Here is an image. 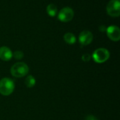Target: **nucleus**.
Segmentation results:
<instances>
[{"label": "nucleus", "instance_id": "obj_1", "mask_svg": "<svg viewBox=\"0 0 120 120\" xmlns=\"http://www.w3.org/2000/svg\"><path fill=\"white\" fill-rule=\"evenodd\" d=\"M29 72L28 66L24 62H17L11 69V74L16 78H21L26 76Z\"/></svg>", "mask_w": 120, "mask_h": 120}, {"label": "nucleus", "instance_id": "obj_2", "mask_svg": "<svg viewBox=\"0 0 120 120\" xmlns=\"http://www.w3.org/2000/svg\"><path fill=\"white\" fill-rule=\"evenodd\" d=\"M15 88L14 82L8 78H4L0 80V93L4 96L11 95Z\"/></svg>", "mask_w": 120, "mask_h": 120}, {"label": "nucleus", "instance_id": "obj_3", "mask_svg": "<svg viewBox=\"0 0 120 120\" xmlns=\"http://www.w3.org/2000/svg\"><path fill=\"white\" fill-rule=\"evenodd\" d=\"M95 62L101 64L106 62L110 57V52L105 48H98L96 50L92 55Z\"/></svg>", "mask_w": 120, "mask_h": 120}, {"label": "nucleus", "instance_id": "obj_4", "mask_svg": "<svg viewBox=\"0 0 120 120\" xmlns=\"http://www.w3.org/2000/svg\"><path fill=\"white\" fill-rule=\"evenodd\" d=\"M107 12L112 17H117L120 14V0H110L107 5Z\"/></svg>", "mask_w": 120, "mask_h": 120}, {"label": "nucleus", "instance_id": "obj_5", "mask_svg": "<svg viewBox=\"0 0 120 120\" xmlns=\"http://www.w3.org/2000/svg\"><path fill=\"white\" fill-rule=\"evenodd\" d=\"M74 16V11L70 7H64L60 10L58 18L62 22L70 21Z\"/></svg>", "mask_w": 120, "mask_h": 120}, {"label": "nucleus", "instance_id": "obj_6", "mask_svg": "<svg viewBox=\"0 0 120 120\" xmlns=\"http://www.w3.org/2000/svg\"><path fill=\"white\" fill-rule=\"evenodd\" d=\"M93 40V34L89 30H83L79 35V43L82 46L89 45Z\"/></svg>", "mask_w": 120, "mask_h": 120}, {"label": "nucleus", "instance_id": "obj_7", "mask_svg": "<svg viewBox=\"0 0 120 120\" xmlns=\"http://www.w3.org/2000/svg\"><path fill=\"white\" fill-rule=\"evenodd\" d=\"M108 37L112 41H118L120 39V30L117 25H110L106 29Z\"/></svg>", "mask_w": 120, "mask_h": 120}, {"label": "nucleus", "instance_id": "obj_8", "mask_svg": "<svg viewBox=\"0 0 120 120\" xmlns=\"http://www.w3.org/2000/svg\"><path fill=\"white\" fill-rule=\"evenodd\" d=\"M13 57V53L11 50L7 47H0V59L3 61H9Z\"/></svg>", "mask_w": 120, "mask_h": 120}, {"label": "nucleus", "instance_id": "obj_9", "mask_svg": "<svg viewBox=\"0 0 120 120\" xmlns=\"http://www.w3.org/2000/svg\"><path fill=\"white\" fill-rule=\"evenodd\" d=\"M64 40L70 45H72L76 42V37L72 33H67L64 35Z\"/></svg>", "mask_w": 120, "mask_h": 120}, {"label": "nucleus", "instance_id": "obj_10", "mask_svg": "<svg viewBox=\"0 0 120 120\" xmlns=\"http://www.w3.org/2000/svg\"><path fill=\"white\" fill-rule=\"evenodd\" d=\"M57 7L55 4H50L47 6L46 7V12L48 13V14L51 16V17H53L56 15L57 13Z\"/></svg>", "mask_w": 120, "mask_h": 120}, {"label": "nucleus", "instance_id": "obj_11", "mask_svg": "<svg viewBox=\"0 0 120 120\" xmlns=\"http://www.w3.org/2000/svg\"><path fill=\"white\" fill-rule=\"evenodd\" d=\"M36 83V80L34 78V76H32V75H29L25 81V84L26 85V86L27 88H32Z\"/></svg>", "mask_w": 120, "mask_h": 120}, {"label": "nucleus", "instance_id": "obj_12", "mask_svg": "<svg viewBox=\"0 0 120 120\" xmlns=\"http://www.w3.org/2000/svg\"><path fill=\"white\" fill-rule=\"evenodd\" d=\"M13 56L15 59H22V57L24 56V54L21 51H15V52H13Z\"/></svg>", "mask_w": 120, "mask_h": 120}, {"label": "nucleus", "instance_id": "obj_13", "mask_svg": "<svg viewBox=\"0 0 120 120\" xmlns=\"http://www.w3.org/2000/svg\"><path fill=\"white\" fill-rule=\"evenodd\" d=\"M91 56L90 54H83L82 57V60H83L84 62H89V61L91 59Z\"/></svg>", "mask_w": 120, "mask_h": 120}, {"label": "nucleus", "instance_id": "obj_14", "mask_svg": "<svg viewBox=\"0 0 120 120\" xmlns=\"http://www.w3.org/2000/svg\"><path fill=\"white\" fill-rule=\"evenodd\" d=\"M85 120H98L96 117H95L93 115H88L86 116V117L85 118Z\"/></svg>", "mask_w": 120, "mask_h": 120}, {"label": "nucleus", "instance_id": "obj_15", "mask_svg": "<svg viewBox=\"0 0 120 120\" xmlns=\"http://www.w3.org/2000/svg\"><path fill=\"white\" fill-rule=\"evenodd\" d=\"M106 28H105V25H101L100 27H99V30L101 31V32H104V31H106Z\"/></svg>", "mask_w": 120, "mask_h": 120}]
</instances>
